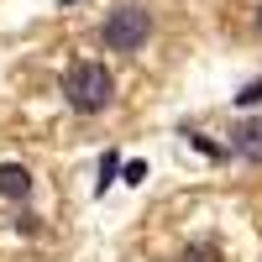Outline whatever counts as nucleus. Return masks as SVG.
I'll list each match as a JSON object with an SVG mask.
<instances>
[{
    "instance_id": "nucleus-1",
    "label": "nucleus",
    "mask_w": 262,
    "mask_h": 262,
    "mask_svg": "<svg viewBox=\"0 0 262 262\" xmlns=\"http://www.w3.org/2000/svg\"><path fill=\"white\" fill-rule=\"evenodd\" d=\"M63 100H69V111H79V116L111 111V100H116V74L105 69V63L84 58V63H74V69L63 74Z\"/></svg>"
},
{
    "instance_id": "nucleus-2",
    "label": "nucleus",
    "mask_w": 262,
    "mask_h": 262,
    "mask_svg": "<svg viewBox=\"0 0 262 262\" xmlns=\"http://www.w3.org/2000/svg\"><path fill=\"white\" fill-rule=\"evenodd\" d=\"M152 32H158V16H152L147 6H137V0H126V6H116L111 16L100 21V42L111 53H142Z\"/></svg>"
},
{
    "instance_id": "nucleus-3",
    "label": "nucleus",
    "mask_w": 262,
    "mask_h": 262,
    "mask_svg": "<svg viewBox=\"0 0 262 262\" xmlns=\"http://www.w3.org/2000/svg\"><path fill=\"white\" fill-rule=\"evenodd\" d=\"M231 158H242L247 168H262V116H247L231 131Z\"/></svg>"
},
{
    "instance_id": "nucleus-4",
    "label": "nucleus",
    "mask_w": 262,
    "mask_h": 262,
    "mask_svg": "<svg viewBox=\"0 0 262 262\" xmlns=\"http://www.w3.org/2000/svg\"><path fill=\"white\" fill-rule=\"evenodd\" d=\"M32 168L27 163H0V200H11V205H21V200H32Z\"/></svg>"
},
{
    "instance_id": "nucleus-5",
    "label": "nucleus",
    "mask_w": 262,
    "mask_h": 262,
    "mask_svg": "<svg viewBox=\"0 0 262 262\" xmlns=\"http://www.w3.org/2000/svg\"><path fill=\"white\" fill-rule=\"evenodd\" d=\"M116 168H121V152H116V147H111V152H100V179H95V194H105V189H111Z\"/></svg>"
},
{
    "instance_id": "nucleus-6",
    "label": "nucleus",
    "mask_w": 262,
    "mask_h": 262,
    "mask_svg": "<svg viewBox=\"0 0 262 262\" xmlns=\"http://www.w3.org/2000/svg\"><path fill=\"white\" fill-rule=\"evenodd\" d=\"M231 100H236V111H257V105H262V79H252V84H242V90H236Z\"/></svg>"
},
{
    "instance_id": "nucleus-7",
    "label": "nucleus",
    "mask_w": 262,
    "mask_h": 262,
    "mask_svg": "<svg viewBox=\"0 0 262 262\" xmlns=\"http://www.w3.org/2000/svg\"><path fill=\"white\" fill-rule=\"evenodd\" d=\"M184 262H221V252L205 242V247H189V252H184Z\"/></svg>"
},
{
    "instance_id": "nucleus-8",
    "label": "nucleus",
    "mask_w": 262,
    "mask_h": 262,
    "mask_svg": "<svg viewBox=\"0 0 262 262\" xmlns=\"http://www.w3.org/2000/svg\"><path fill=\"white\" fill-rule=\"evenodd\" d=\"M16 231H21V236H37L42 221H37V215H16Z\"/></svg>"
},
{
    "instance_id": "nucleus-9",
    "label": "nucleus",
    "mask_w": 262,
    "mask_h": 262,
    "mask_svg": "<svg viewBox=\"0 0 262 262\" xmlns=\"http://www.w3.org/2000/svg\"><path fill=\"white\" fill-rule=\"evenodd\" d=\"M252 27H257V37H262V6H257V11H252Z\"/></svg>"
},
{
    "instance_id": "nucleus-10",
    "label": "nucleus",
    "mask_w": 262,
    "mask_h": 262,
    "mask_svg": "<svg viewBox=\"0 0 262 262\" xmlns=\"http://www.w3.org/2000/svg\"><path fill=\"white\" fill-rule=\"evenodd\" d=\"M58 6H74V0H58Z\"/></svg>"
}]
</instances>
